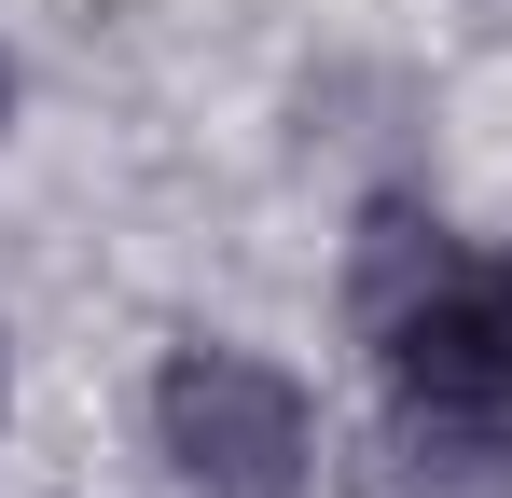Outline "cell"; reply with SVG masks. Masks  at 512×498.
<instances>
[{
  "mask_svg": "<svg viewBox=\"0 0 512 498\" xmlns=\"http://www.w3.org/2000/svg\"><path fill=\"white\" fill-rule=\"evenodd\" d=\"M374 346H388V388H402L416 429L471 443V457H512V263L429 249L416 291L374 305Z\"/></svg>",
  "mask_w": 512,
  "mask_h": 498,
  "instance_id": "6da1fadb",
  "label": "cell"
},
{
  "mask_svg": "<svg viewBox=\"0 0 512 498\" xmlns=\"http://www.w3.org/2000/svg\"><path fill=\"white\" fill-rule=\"evenodd\" d=\"M153 443H167V471L194 498H291L305 457H319V415L250 346H180L153 374Z\"/></svg>",
  "mask_w": 512,
  "mask_h": 498,
  "instance_id": "7a4b0ae2",
  "label": "cell"
},
{
  "mask_svg": "<svg viewBox=\"0 0 512 498\" xmlns=\"http://www.w3.org/2000/svg\"><path fill=\"white\" fill-rule=\"evenodd\" d=\"M0 111H14V70H0Z\"/></svg>",
  "mask_w": 512,
  "mask_h": 498,
  "instance_id": "3957f363",
  "label": "cell"
}]
</instances>
